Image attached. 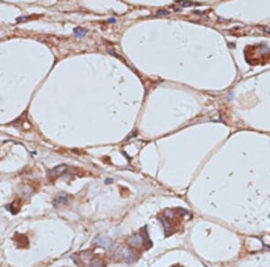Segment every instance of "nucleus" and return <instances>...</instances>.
I'll use <instances>...</instances> for the list:
<instances>
[{"instance_id": "obj_4", "label": "nucleus", "mask_w": 270, "mask_h": 267, "mask_svg": "<svg viewBox=\"0 0 270 267\" xmlns=\"http://www.w3.org/2000/svg\"><path fill=\"white\" fill-rule=\"evenodd\" d=\"M65 203H68V196L65 193H60L56 195L55 198V206L60 207Z\"/></svg>"}, {"instance_id": "obj_7", "label": "nucleus", "mask_w": 270, "mask_h": 267, "mask_svg": "<svg viewBox=\"0 0 270 267\" xmlns=\"http://www.w3.org/2000/svg\"><path fill=\"white\" fill-rule=\"evenodd\" d=\"M89 267H104V263L101 259H94L91 261Z\"/></svg>"}, {"instance_id": "obj_1", "label": "nucleus", "mask_w": 270, "mask_h": 267, "mask_svg": "<svg viewBox=\"0 0 270 267\" xmlns=\"http://www.w3.org/2000/svg\"><path fill=\"white\" fill-rule=\"evenodd\" d=\"M144 242H145L144 236L142 234H141V233H137V234H135L133 237L130 238V239L128 240V244L132 247L139 248V247H141L144 245Z\"/></svg>"}, {"instance_id": "obj_8", "label": "nucleus", "mask_w": 270, "mask_h": 267, "mask_svg": "<svg viewBox=\"0 0 270 267\" xmlns=\"http://www.w3.org/2000/svg\"><path fill=\"white\" fill-rule=\"evenodd\" d=\"M165 215H166L167 218H169V219H170V218L173 217L174 213H173V212H172L171 210H167V211L165 212Z\"/></svg>"}, {"instance_id": "obj_5", "label": "nucleus", "mask_w": 270, "mask_h": 267, "mask_svg": "<svg viewBox=\"0 0 270 267\" xmlns=\"http://www.w3.org/2000/svg\"><path fill=\"white\" fill-rule=\"evenodd\" d=\"M136 260V255H135L134 252L132 249H128L125 252V262L128 264H131L133 262H134Z\"/></svg>"}, {"instance_id": "obj_3", "label": "nucleus", "mask_w": 270, "mask_h": 267, "mask_svg": "<svg viewBox=\"0 0 270 267\" xmlns=\"http://www.w3.org/2000/svg\"><path fill=\"white\" fill-rule=\"evenodd\" d=\"M66 169H67V166H65V165H60V166H56L55 168H53L52 170H51V172H50V174H49V176H50V178L51 179H55V178H57L58 176H60V174H62L65 171H66Z\"/></svg>"}, {"instance_id": "obj_2", "label": "nucleus", "mask_w": 270, "mask_h": 267, "mask_svg": "<svg viewBox=\"0 0 270 267\" xmlns=\"http://www.w3.org/2000/svg\"><path fill=\"white\" fill-rule=\"evenodd\" d=\"M94 244L95 246H99V247H103V248H108L111 246V240L110 238L105 236V235H100L98 237H96L94 238Z\"/></svg>"}, {"instance_id": "obj_9", "label": "nucleus", "mask_w": 270, "mask_h": 267, "mask_svg": "<svg viewBox=\"0 0 270 267\" xmlns=\"http://www.w3.org/2000/svg\"><path fill=\"white\" fill-rule=\"evenodd\" d=\"M112 182H113L112 179H108L107 181H106V184H109V183H112Z\"/></svg>"}, {"instance_id": "obj_6", "label": "nucleus", "mask_w": 270, "mask_h": 267, "mask_svg": "<svg viewBox=\"0 0 270 267\" xmlns=\"http://www.w3.org/2000/svg\"><path fill=\"white\" fill-rule=\"evenodd\" d=\"M74 32H75V34H76L79 38H83V37L87 34V31L86 29H83V28H80V27H78V28H75V29H74Z\"/></svg>"}]
</instances>
